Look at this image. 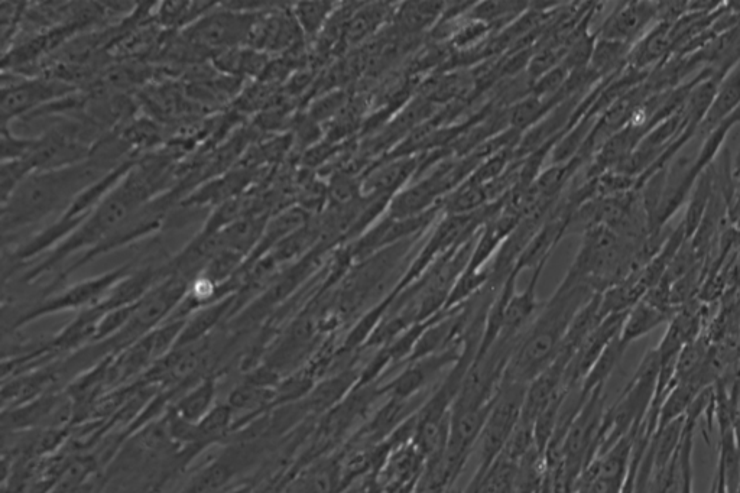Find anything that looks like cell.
Wrapping results in <instances>:
<instances>
[{
  "label": "cell",
  "instance_id": "cell-12",
  "mask_svg": "<svg viewBox=\"0 0 740 493\" xmlns=\"http://www.w3.org/2000/svg\"><path fill=\"white\" fill-rule=\"evenodd\" d=\"M631 45L622 42L597 40L589 68L599 80H608L628 67Z\"/></svg>",
  "mask_w": 740,
  "mask_h": 493
},
{
  "label": "cell",
  "instance_id": "cell-11",
  "mask_svg": "<svg viewBox=\"0 0 740 493\" xmlns=\"http://www.w3.org/2000/svg\"><path fill=\"white\" fill-rule=\"evenodd\" d=\"M245 19L236 16L216 15L201 21L193 31L194 40L200 44L220 47L236 42L248 34Z\"/></svg>",
  "mask_w": 740,
  "mask_h": 493
},
{
  "label": "cell",
  "instance_id": "cell-8",
  "mask_svg": "<svg viewBox=\"0 0 740 493\" xmlns=\"http://www.w3.org/2000/svg\"><path fill=\"white\" fill-rule=\"evenodd\" d=\"M123 277L122 269L119 271L112 272V274L103 275V277L96 278V280H90L83 282V284L76 285L71 288L66 294L58 297L57 300L50 301L47 306L38 308L34 313L29 314L27 319H34V317L41 316L45 313H53V311L66 310V308H76L84 306V304L90 303V301L96 300L100 295L109 290L115 282L120 281Z\"/></svg>",
  "mask_w": 740,
  "mask_h": 493
},
{
  "label": "cell",
  "instance_id": "cell-14",
  "mask_svg": "<svg viewBox=\"0 0 740 493\" xmlns=\"http://www.w3.org/2000/svg\"><path fill=\"white\" fill-rule=\"evenodd\" d=\"M446 5L443 2L405 3L398 11L399 24L410 32L424 31L441 19Z\"/></svg>",
  "mask_w": 740,
  "mask_h": 493
},
{
  "label": "cell",
  "instance_id": "cell-16",
  "mask_svg": "<svg viewBox=\"0 0 740 493\" xmlns=\"http://www.w3.org/2000/svg\"><path fill=\"white\" fill-rule=\"evenodd\" d=\"M214 395L213 381L207 379L199 388L191 391L184 400L178 404L177 414L188 423L197 424L210 413Z\"/></svg>",
  "mask_w": 740,
  "mask_h": 493
},
{
  "label": "cell",
  "instance_id": "cell-7",
  "mask_svg": "<svg viewBox=\"0 0 740 493\" xmlns=\"http://www.w3.org/2000/svg\"><path fill=\"white\" fill-rule=\"evenodd\" d=\"M740 110V61L720 81L713 105L710 106L706 118L700 123L697 132L710 135L722 123L732 118Z\"/></svg>",
  "mask_w": 740,
  "mask_h": 493
},
{
  "label": "cell",
  "instance_id": "cell-10",
  "mask_svg": "<svg viewBox=\"0 0 740 493\" xmlns=\"http://www.w3.org/2000/svg\"><path fill=\"white\" fill-rule=\"evenodd\" d=\"M415 170H417L415 158H401V160L381 165L363 180V191L388 197V194L395 193L398 188L404 186Z\"/></svg>",
  "mask_w": 740,
  "mask_h": 493
},
{
  "label": "cell",
  "instance_id": "cell-19",
  "mask_svg": "<svg viewBox=\"0 0 740 493\" xmlns=\"http://www.w3.org/2000/svg\"><path fill=\"white\" fill-rule=\"evenodd\" d=\"M333 11V3L308 2L300 3L297 8L298 21L308 34H316L323 27Z\"/></svg>",
  "mask_w": 740,
  "mask_h": 493
},
{
  "label": "cell",
  "instance_id": "cell-3",
  "mask_svg": "<svg viewBox=\"0 0 740 493\" xmlns=\"http://www.w3.org/2000/svg\"><path fill=\"white\" fill-rule=\"evenodd\" d=\"M527 384L503 378L501 387L496 392L495 400L492 402L485 426L482 428L479 440H477V453H479V466H477L475 478L470 483L467 493H475L477 485L483 476L488 473L493 463L499 459L506 444L514 434L515 428L521 421L524 413L525 394ZM475 447V449H476Z\"/></svg>",
  "mask_w": 740,
  "mask_h": 493
},
{
  "label": "cell",
  "instance_id": "cell-1",
  "mask_svg": "<svg viewBox=\"0 0 740 493\" xmlns=\"http://www.w3.org/2000/svg\"><path fill=\"white\" fill-rule=\"evenodd\" d=\"M596 293L589 284L567 272L564 280L542 303L535 319L522 334L503 378L529 384L557 358L564 337L580 310Z\"/></svg>",
  "mask_w": 740,
  "mask_h": 493
},
{
  "label": "cell",
  "instance_id": "cell-15",
  "mask_svg": "<svg viewBox=\"0 0 740 493\" xmlns=\"http://www.w3.org/2000/svg\"><path fill=\"white\" fill-rule=\"evenodd\" d=\"M226 462L227 460H222V462L217 460L212 465L201 469L199 475L194 476V479L181 493H219L222 491L235 473V467Z\"/></svg>",
  "mask_w": 740,
  "mask_h": 493
},
{
  "label": "cell",
  "instance_id": "cell-13",
  "mask_svg": "<svg viewBox=\"0 0 740 493\" xmlns=\"http://www.w3.org/2000/svg\"><path fill=\"white\" fill-rule=\"evenodd\" d=\"M489 199L486 186L480 184L470 175L464 183L450 194L449 200L443 204L444 212L451 216H467L480 212Z\"/></svg>",
  "mask_w": 740,
  "mask_h": 493
},
{
  "label": "cell",
  "instance_id": "cell-18",
  "mask_svg": "<svg viewBox=\"0 0 740 493\" xmlns=\"http://www.w3.org/2000/svg\"><path fill=\"white\" fill-rule=\"evenodd\" d=\"M548 112V106L538 97L529 96L519 100L509 112V123L514 131H528Z\"/></svg>",
  "mask_w": 740,
  "mask_h": 493
},
{
  "label": "cell",
  "instance_id": "cell-6",
  "mask_svg": "<svg viewBox=\"0 0 740 493\" xmlns=\"http://www.w3.org/2000/svg\"><path fill=\"white\" fill-rule=\"evenodd\" d=\"M673 22H657L644 37L632 45L628 67L638 73H649L673 54L674 41L671 34Z\"/></svg>",
  "mask_w": 740,
  "mask_h": 493
},
{
  "label": "cell",
  "instance_id": "cell-2",
  "mask_svg": "<svg viewBox=\"0 0 740 493\" xmlns=\"http://www.w3.org/2000/svg\"><path fill=\"white\" fill-rule=\"evenodd\" d=\"M105 161L94 160L29 174L3 201V229H18L74 203L107 177Z\"/></svg>",
  "mask_w": 740,
  "mask_h": 493
},
{
  "label": "cell",
  "instance_id": "cell-9",
  "mask_svg": "<svg viewBox=\"0 0 740 493\" xmlns=\"http://www.w3.org/2000/svg\"><path fill=\"white\" fill-rule=\"evenodd\" d=\"M675 311L664 310V308L654 306L649 301L642 298L626 314L625 323H623L621 339L625 345H631L635 340L642 339L648 333L654 332L661 324L670 323Z\"/></svg>",
  "mask_w": 740,
  "mask_h": 493
},
{
  "label": "cell",
  "instance_id": "cell-21",
  "mask_svg": "<svg viewBox=\"0 0 740 493\" xmlns=\"http://www.w3.org/2000/svg\"><path fill=\"white\" fill-rule=\"evenodd\" d=\"M489 25L483 24V22L475 21L470 19L459 32L454 35V45L459 48H469L470 45L476 44L482 40L483 35L489 31Z\"/></svg>",
  "mask_w": 740,
  "mask_h": 493
},
{
  "label": "cell",
  "instance_id": "cell-17",
  "mask_svg": "<svg viewBox=\"0 0 740 493\" xmlns=\"http://www.w3.org/2000/svg\"><path fill=\"white\" fill-rule=\"evenodd\" d=\"M528 2H482L476 3L470 9V19L483 22V24L492 27L496 22H503V19H511L519 16L522 12L528 11Z\"/></svg>",
  "mask_w": 740,
  "mask_h": 493
},
{
  "label": "cell",
  "instance_id": "cell-22",
  "mask_svg": "<svg viewBox=\"0 0 740 493\" xmlns=\"http://www.w3.org/2000/svg\"><path fill=\"white\" fill-rule=\"evenodd\" d=\"M359 191L360 188H357L356 184L353 183L350 178L340 177L339 180H334L331 194H333L334 200H336L340 206H342V204L343 206H346V204L355 201Z\"/></svg>",
  "mask_w": 740,
  "mask_h": 493
},
{
  "label": "cell",
  "instance_id": "cell-5",
  "mask_svg": "<svg viewBox=\"0 0 740 493\" xmlns=\"http://www.w3.org/2000/svg\"><path fill=\"white\" fill-rule=\"evenodd\" d=\"M71 87L57 81H22L12 84L11 87H3L2 90V122L6 128L9 120L16 116L27 113L34 107L45 102H53V99L64 97L71 93Z\"/></svg>",
  "mask_w": 740,
  "mask_h": 493
},
{
  "label": "cell",
  "instance_id": "cell-4",
  "mask_svg": "<svg viewBox=\"0 0 740 493\" xmlns=\"http://www.w3.org/2000/svg\"><path fill=\"white\" fill-rule=\"evenodd\" d=\"M658 22V6L652 2L622 3L603 22L597 31V40L634 45L649 31L652 22Z\"/></svg>",
  "mask_w": 740,
  "mask_h": 493
},
{
  "label": "cell",
  "instance_id": "cell-20",
  "mask_svg": "<svg viewBox=\"0 0 740 493\" xmlns=\"http://www.w3.org/2000/svg\"><path fill=\"white\" fill-rule=\"evenodd\" d=\"M382 18L384 16L381 14V9H362L350 21L349 29H347V35H349L350 41H360L362 38H365L366 35L372 32L373 28L378 27Z\"/></svg>",
  "mask_w": 740,
  "mask_h": 493
}]
</instances>
